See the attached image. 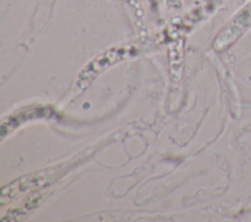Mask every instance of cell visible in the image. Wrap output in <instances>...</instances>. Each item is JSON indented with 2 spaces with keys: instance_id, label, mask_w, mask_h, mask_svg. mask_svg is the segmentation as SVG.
I'll use <instances>...</instances> for the list:
<instances>
[{
  "instance_id": "cell-1",
  "label": "cell",
  "mask_w": 251,
  "mask_h": 222,
  "mask_svg": "<svg viewBox=\"0 0 251 222\" xmlns=\"http://www.w3.org/2000/svg\"><path fill=\"white\" fill-rule=\"evenodd\" d=\"M68 164L61 163L48 168L33 171L32 173L19 177L1 190V203L14 199L24 193L40 189L52 184L67 171Z\"/></svg>"
},
{
  "instance_id": "cell-2",
  "label": "cell",
  "mask_w": 251,
  "mask_h": 222,
  "mask_svg": "<svg viewBox=\"0 0 251 222\" xmlns=\"http://www.w3.org/2000/svg\"><path fill=\"white\" fill-rule=\"evenodd\" d=\"M49 113V109L41 106L23 108L14 114H10L8 117L2 120L1 123V137L3 138L5 134H9L15 128H17L22 123L40 116H46Z\"/></svg>"
}]
</instances>
